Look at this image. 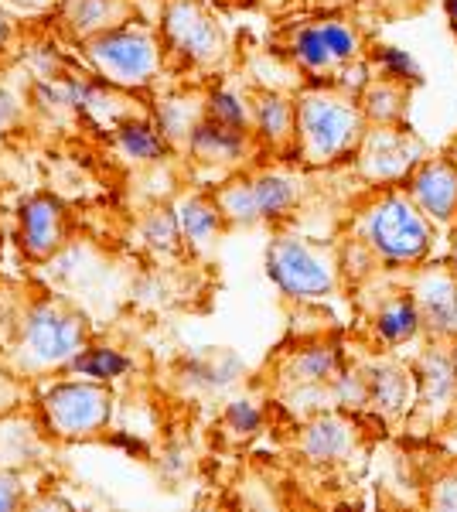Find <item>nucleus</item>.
<instances>
[{"label": "nucleus", "mask_w": 457, "mask_h": 512, "mask_svg": "<svg viewBox=\"0 0 457 512\" xmlns=\"http://www.w3.org/2000/svg\"><path fill=\"white\" fill-rule=\"evenodd\" d=\"M246 178H249V192H253V205L260 212V226L287 222L301 209L307 181L297 168L284 164V158H277V164L246 168Z\"/></svg>", "instance_id": "18"}, {"label": "nucleus", "mask_w": 457, "mask_h": 512, "mask_svg": "<svg viewBox=\"0 0 457 512\" xmlns=\"http://www.w3.org/2000/svg\"><path fill=\"white\" fill-rule=\"evenodd\" d=\"M181 154H185L191 164H198V168H212L226 178L232 171L253 168V161L260 158L263 151H260V144H256V137L246 134V130H236L212 117H202L198 127L191 130Z\"/></svg>", "instance_id": "11"}, {"label": "nucleus", "mask_w": 457, "mask_h": 512, "mask_svg": "<svg viewBox=\"0 0 457 512\" xmlns=\"http://www.w3.org/2000/svg\"><path fill=\"white\" fill-rule=\"evenodd\" d=\"M359 103L372 127H403L410 110V86L386 76H372L369 86L359 93Z\"/></svg>", "instance_id": "25"}, {"label": "nucleus", "mask_w": 457, "mask_h": 512, "mask_svg": "<svg viewBox=\"0 0 457 512\" xmlns=\"http://www.w3.org/2000/svg\"><path fill=\"white\" fill-rule=\"evenodd\" d=\"M451 355H454V366H457V342H451Z\"/></svg>", "instance_id": "40"}, {"label": "nucleus", "mask_w": 457, "mask_h": 512, "mask_svg": "<svg viewBox=\"0 0 457 512\" xmlns=\"http://www.w3.org/2000/svg\"><path fill=\"white\" fill-rule=\"evenodd\" d=\"M113 147L130 164H144V168H157V164H164L178 154L171 140L161 134V127H157L151 113H130V117L116 120Z\"/></svg>", "instance_id": "22"}, {"label": "nucleus", "mask_w": 457, "mask_h": 512, "mask_svg": "<svg viewBox=\"0 0 457 512\" xmlns=\"http://www.w3.org/2000/svg\"><path fill=\"white\" fill-rule=\"evenodd\" d=\"M130 369V359L123 352L116 349H106V345H93L89 342L86 349L76 355V362L69 366V373H79V376H89V379H103V383H110V379L123 376Z\"/></svg>", "instance_id": "29"}, {"label": "nucleus", "mask_w": 457, "mask_h": 512, "mask_svg": "<svg viewBox=\"0 0 457 512\" xmlns=\"http://www.w3.org/2000/svg\"><path fill=\"white\" fill-rule=\"evenodd\" d=\"M55 14L79 45L99 31H110L116 24L137 18V4L134 0H58Z\"/></svg>", "instance_id": "23"}, {"label": "nucleus", "mask_w": 457, "mask_h": 512, "mask_svg": "<svg viewBox=\"0 0 457 512\" xmlns=\"http://www.w3.org/2000/svg\"><path fill=\"white\" fill-rule=\"evenodd\" d=\"M28 502V485L18 472L11 468H0V512H11V509H21Z\"/></svg>", "instance_id": "31"}, {"label": "nucleus", "mask_w": 457, "mask_h": 512, "mask_svg": "<svg viewBox=\"0 0 457 512\" xmlns=\"http://www.w3.org/2000/svg\"><path fill=\"white\" fill-rule=\"evenodd\" d=\"M11 11H24V14H55L58 0H4Z\"/></svg>", "instance_id": "35"}, {"label": "nucleus", "mask_w": 457, "mask_h": 512, "mask_svg": "<svg viewBox=\"0 0 457 512\" xmlns=\"http://www.w3.org/2000/svg\"><path fill=\"white\" fill-rule=\"evenodd\" d=\"M280 52L304 86H314L335 82L352 62L369 59V41L362 24L348 14H314L280 31Z\"/></svg>", "instance_id": "5"}, {"label": "nucleus", "mask_w": 457, "mask_h": 512, "mask_svg": "<svg viewBox=\"0 0 457 512\" xmlns=\"http://www.w3.org/2000/svg\"><path fill=\"white\" fill-rule=\"evenodd\" d=\"M140 243H144V250L154 256L188 253L185 236H181L178 212H174V202L151 205V209L144 212V219H140Z\"/></svg>", "instance_id": "26"}, {"label": "nucleus", "mask_w": 457, "mask_h": 512, "mask_svg": "<svg viewBox=\"0 0 457 512\" xmlns=\"http://www.w3.org/2000/svg\"><path fill=\"white\" fill-rule=\"evenodd\" d=\"M222 431H226L232 441H249L263 431V407L246 396L239 400H229L226 410H222Z\"/></svg>", "instance_id": "30"}, {"label": "nucleus", "mask_w": 457, "mask_h": 512, "mask_svg": "<svg viewBox=\"0 0 457 512\" xmlns=\"http://www.w3.org/2000/svg\"><path fill=\"white\" fill-rule=\"evenodd\" d=\"M157 31H161L171 65L178 69L215 76L229 65L232 38L212 0H161Z\"/></svg>", "instance_id": "6"}, {"label": "nucleus", "mask_w": 457, "mask_h": 512, "mask_svg": "<svg viewBox=\"0 0 457 512\" xmlns=\"http://www.w3.org/2000/svg\"><path fill=\"white\" fill-rule=\"evenodd\" d=\"M362 424L355 410L324 407L318 414L304 417L294 434V451L311 468H338L359 451Z\"/></svg>", "instance_id": "10"}, {"label": "nucleus", "mask_w": 457, "mask_h": 512, "mask_svg": "<svg viewBox=\"0 0 457 512\" xmlns=\"http://www.w3.org/2000/svg\"><path fill=\"white\" fill-rule=\"evenodd\" d=\"M369 325L386 349H400V345H410L413 338H420L423 315L410 287H389L386 294H379L376 304L369 308Z\"/></svg>", "instance_id": "20"}, {"label": "nucleus", "mask_w": 457, "mask_h": 512, "mask_svg": "<svg viewBox=\"0 0 457 512\" xmlns=\"http://www.w3.org/2000/svg\"><path fill=\"white\" fill-rule=\"evenodd\" d=\"M79 55L89 76H96L116 93L151 89L171 65L157 24H147L140 14L110 31H99L93 38L79 41Z\"/></svg>", "instance_id": "3"}, {"label": "nucleus", "mask_w": 457, "mask_h": 512, "mask_svg": "<svg viewBox=\"0 0 457 512\" xmlns=\"http://www.w3.org/2000/svg\"><path fill=\"white\" fill-rule=\"evenodd\" d=\"M369 117L355 93L335 82H314L297 89V140L294 164L311 171H328L352 161L359 151Z\"/></svg>", "instance_id": "2"}, {"label": "nucleus", "mask_w": 457, "mask_h": 512, "mask_svg": "<svg viewBox=\"0 0 457 512\" xmlns=\"http://www.w3.org/2000/svg\"><path fill=\"white\" fill-rule=\"evenodd\" d=\"M72 216L65 202L55 195L38 192L24 198L18 209V250L28 263H45L69 243Z\"/></svg>", "instance_id": "13"}, {"label": "nucleus", "mask_w": 457, "mask_h": 512, "mask_svg": "<svg viewBox=\"0 0 457 512\" xmlns=\"http://www.w3.org/2000/svg\"><path fill=\"white\" fill-rule=\"evenodd\" d=\"M352 239L372 253L376 267L410 274L434 256L437 226L423 216L403 185L372 188L355 209Z\"/></svg>", "instance_id": "1"}, {"label": "nucleus", "mask_w": 457, "mask_h": 512, "mask_svg": "<svg viewBox=\"0 0 457 512\" xmlns=\"http://www.w3.org/2000/svg\"><path fill=\"white\" fill-rule=\"evenodd\" d=\"M348 366L342 349L324 338H307L304 345L287 349L280 362V383L284 390H301V386H331L342 369Z\"/></svg>", "instance_id": "19"}, {"label": "nucleus", "mask_w": 457, "mask_h": 512, "mask_svg": "<svg viewBox=\"0 0 457 512\" xmlns=\"http://www.w3.org/2000/svg\"><path fill=\"white\" fill-rule=\"evenodd\" d=\"M174 212H178L181 236H185L188 253H195V256L215 250V243H219L222 233L229 229L212 188H191V192L178 195L174 198Z\"/></svg>", "instance_id": "21"}, {"label": "nucleus", "mask_w": 457, "mask_h": 512, "mask_svg": "<svg viewBox=\"0 0 457 512\" xmlns=\"http://www.w3.org/2000/svg\"><path fill=\"white\" fill-rule=\"evenodd\" d=\"M447 263H451V270L457 274V226H454V239H451V256H447Z\"/></svg>", "instance_id": "39"}, {"label": "nucleus", "mask_w": 457, "mask_h": 512, "mask_svg": "<svg viewBox=\"0 0 457 512\" xmlns=\"http://www.w3.org/2000/svg\"><path fill=\"white\" fill-rule=\"evenodd\" d=\"M423 315V332L434 342H457V274L451 263H423L406 274Z\"/></svg>", "instance_id": "12"}, {"label": "nucleus", "mask_w": 457, "mask_h": 512, "mask_svg": "<svg viewBox=\"0 0 457 512\" xmlns=\"http://www.w3.org/2000/svg\"><path fill=\"white\" fill-rule=\"evenodd\" d=\"M14 38H18V18H14L11 7L0 0V59H4L7 52H11Z\"/></svg>", "instance_id": "34"}, {"label": "nucleus", "mask_w": 457, "mask_h": 512, "mask_svg": "<svg viewBox=\"0 0 457 512\" xmlns=\"http://www.w3.org/2000/svg\"><path fill=\"white\" fill-rule=\"evenodd\" d=\"M151 117L157 120L161 134L174 144V151H185L191 130L205 117V89L178 86V89H171V93L157 96L151 106Z\"/></svg>", "instance_id": "24"}, {"label": "nucleus", "mask_w": 457, "mask_h": 512, "mask_svg": "<svg viewBox=\"0 0 457 512\" xmlns=\"http://www.w3.org/2000/svg\"><path fill=\"white\" fill-rule=\"evenodd\" d=\"M430 506L437 509H457V472H444L430 489Z\"/></svg>", "instance_id": "33"}, {"label": "nucleus", "mask_w": 457, "mask_h": 512, "mask_svg": "<svg viewBox=\"0 0 457 512\" xmlns=\"http://www.w3.org/2000/svg\"><path fill=\"white\" fill-rule=\"evenodd\" d=\"M365 386H369V407L382 420H403L417 407V373L413 366H406L400 359L389 355H376L365 359L362 366Z\"/></svg>", "instance_id": "17"}, {"label": "nucleus", "mask_w": 457, "mask_h": 512, "mask_svg": "<svg viewBox=\"0 0 457 512\" xmlns=\"http://www.w3.org/2000/svg\"><path fill=\"white\" fill-rule=\"evenodd\" d=\"M369 62H372V69H376V76L403 82V86H410V89H417L423 82V69H420L417 55L406 52L400 45H372Z\"/></svg>", "instance_id": "28"}, {"label": "nucleus", "mask_w": 457, "mask_h": 512, "mask_svg": "<svg viewBox=\"0 0 457 512\" xmlns=\"http://www.w3.org/2000/svg\"><path fill=\"white\" fill-rule=\"evenodd\" d=\"M89 345V321L62 297H35L18 315L11 362L24 376L62 373Z\"/></svg>", "instance_id": "4"}, {"label": "nucleus", "mask_w": 457, "mask_h": 512, "mask_svg": "<svg viewBox=\"0 0 457 512\" xmlns=\"http://www.w3.org/2000/svg\"><path fill=\"white\" fill-rule=\"evenodd\" d=\"M372 4H379L386 14H413L423 7V0H372Z\"/></svg>", "instance_id": "36"}, {"label": "nucleus", "mask_w": 457, "mask_h": 512, "mask_svg": "<svg viewBox=\"0 0 457 512\" xmlns=\"http://www.w3.org/2000/svg\"><path fill=\"white\" fill-rule=\"evenodd\" d=\"M451 154H454V158H457V147H451Z\"/></svg>", "instance_id": "41"}, {"label": "nucleus", "mask_w": 457, "mask_h": 512, "mask_svg": "<svg viewBox=\"0 0 457 512\" xmlns=\"http://www.w3.org/2000/svg\"><path fill=\"white\" fill-rule=\"evenodd\" d=\"M21 120H24V103L14 96V89H7L4 82H0V137L11 134Z\"/></svg>", "instance_id": "32"}, {"label": "nucleus", "mask_w": 457, "mask_h": 512, "mask_svg": "<svg viewBox=\"0 0 457 512\" xmlns=\"http://www.w3.org/2000/svg\"><path fill=\"white\" fill-rule=\"evenodd\" d=\"M406 192L437 229L457 226V158L454 154H427L417 171L406 178Z\"/></svg>", "instance_id": "15"}, {"label": "nucleus", "mask_w": 457, "mask_h": 512, "mask_svg": "<svg viewBox=\"0 0 457 512\" xmlns=\"http://www.w3.org/2000/svg\"><path fill=\"white\" fill-rule=\"evenodd\" d=\"M45 427L62 441H93L110 427L113 390L103 379H58L41 393Z\"/></svg>", "instance_id": "8"}, {"label": "nucleus", "mask_w": 457, "mask_h": 512, "mask_svg": "<svg viewBox=\"0 0 457 512\" xmlns=\"http://www.w3.org/2000/svg\"><path fill=\"white\" fill-rule=\"evenodd\" d=\"M219 11H249V7H256L260 0H212Z\"/></svg>", "instance_id": "37"}, {"label": "nucleus", "mask_w": 457, "mask_h": 512, "mask_svg": "<svg viewBox=\"0 0 457 512\" xmlns=\"http://www.w3.org/2000/svg\"><path fill=\"white\" fill-rule=\"evenodd\" d=\"M267 277L294 304L328 301L342 287V253L331 243H314L290 229L273 233L267 243Z\"/></svg>", "instance_id": "7"}, {"label": "nucleus", "mask_w": 457, "mask_h": 512, "mask_svg": "<svg viewBox=\"0 0 457 512\" xmlns=\"http://www.w3.org/2000/svg\"><path fill=\"white\" fill-rule=\"evenodd\" d=\"M253 137L267 158L294 161L297 140V93L280 86H253Z\"/></svg>", "instance_id": "14"}, {"label": "nucleus", "mask_w": 457, "mask_h": 512, "mask_svg": "<svg viewBox=\"0 0 457 512\" xmlns=\"http://www.w3.org/2000/svg\"><path fill=\"white\" fill-rule=\"evenodd\" d=\"M205 117L253 134V96H249V89L232 86L226 79L212 82V86H205Z\"/></svg>", "instance_id": "27"}, {"label": "nucleus", "mask_w": 457, "mask_h": 512, "mask_svg": "<svg viewBox=\"0 0 457 512\" xmlns=\"http://www.w3.org/2000/svg\"><path fill=\"white\" fill-rule=\"evenodd\" d=\"M417 373V407L413 414L427 417V424H440L457 407V366L451 355V342H434L413 362Z\"/></svg>", "instance_id": "16"}, {"label": "nucleus", "mask_w": 457, "mask_h": 512, "mask_svg": "<svg viewBox=\"0 0 457 512\" xmlns=\"http://www.w3.org/2000/svg\"><path fill=\"white\" fill-rule=\"evenodd\" d=\"M444 18L451 24V31L457 35V0H444Z\"/></svg>", "instance_id": "38"}, {"label": "nucleus", "mask_w": 457, "mask_h": 512, "mask_svg": "<svg viewBox=\"0 0 457 512\" xmlns=\"http://www.w3.org/2000/svg\"><path fill=\"white\" fill-rule=\"evenodd\" d=\"M423 158H427V147L406 123L403 127H372L369 123L352 158V168L369 188H393L406 185V178L417 171Z\"/></svg>", "instance_id": "9"}]
</instances>
